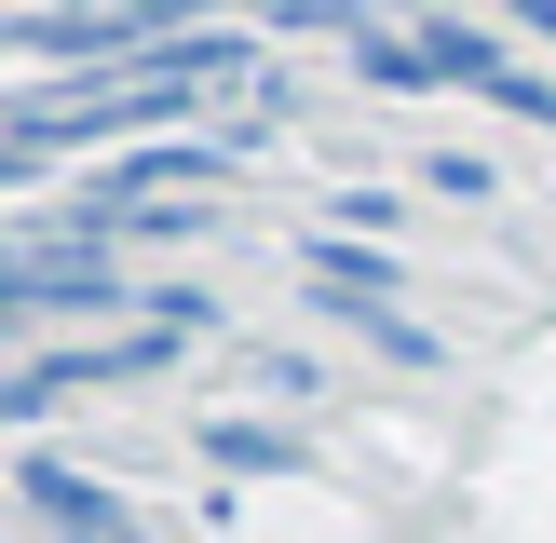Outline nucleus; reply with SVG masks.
Returning <instances> with one entry per match:
<instances>
[{"label":"nucleus","instance_id":"obj_1","mask_svg":"<svg viewBox=\"0 0 556 543\" xmlns=\"http://www.w3.org/2000/svg\"><path fill=\"white\" fill-rule=\"evenodd\" d=\"M217 81H258V41H231V27H190V41H163L150 68H96V81H27L14 96V163H0V177H41L54 150H81V136H136V150H150V136H177L190 109L217 96Z\"/></svg>","mask_w":556,"mask_h":543},{"label":"nucleus","instance_id":"obj_2","mask_svg":"<svg viewBox=\"0 0 556 543\" xmlns=\"http://www.w3.org/2000/svg\"><path fill=\"white\" fill-rule=\"evenodd\" d=\"M68 313H150V286L109 258V231H81V217H27V231H14V326L41 340V326H68Z\"/></svg>","mask_w":556,"mask_h":543},{"label":"nucleus","instance_id":"obj_3","mask_svg":"<svg viewBox=\"0 0 556 543\" xmlns=\"http://www.w3.org/2000/svg\"><path fill=\"white\" fill-rule=\"evenodd\" d=\"M204 0H27L14 14V54L27 68H150L163 41H190Z\"/></svg>","mask_w":556,"mask_h":543},{"label":"nucleus","instance_id":"obj_4","mask_svg":"<svg viewBox=\"0 0 556 543\" xmlns=\"http://www.w3.org/2000/svg\"><path fill=\"white\" fill-rule=\"evenodd\" d=\"M14 503L41 516L54 543H136V503H123V489H96V476H68L54 449H27V462H14Z\"/></svg>","mask_w":556,"mask_h":543},{"label":"nucleus","instance_id":"obj_5","mask_svg":"<svg viewBox=\"0 0 556 543\" xmlns=\"http://www.w3.org/2000/svg\"><path fill=\"white\" fill-rule=\"evenodd\" d=\"M204 462H217V476H299L313 449H299L286 421H204Z\"/></svg>","mask_w":556,"mask_h":543},{"label":"nucleus","instance_id":"obj_6","mask_svg":"<svg viewBox=\"0 0 556 543\" xmlns=\"http://www.w3.org/2000/svg\"><path fill=\"white\" fill-rule=\"evenodd\" d=\"M516 14V41H556V0H503Z\"/></svg>","mask_w":556,"mask_h":543}]
</instances>
